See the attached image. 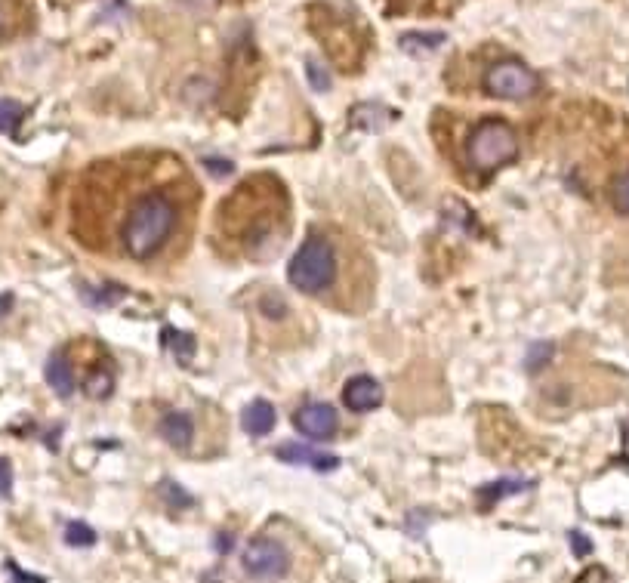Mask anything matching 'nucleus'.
Masks as SVG:
<instances>
[{"instance_id":"obj_1","label":"nucleus","mask_w":629,"mask_h":583,"mask_svg":"<svg viewBox=\"0 0 629 583\" xmlns=\"http://www.w3.org/2000/svg\"><path fill=\"white\" fill-rule=\"evenodd\" d=\"M284 192L275 179H250L238 186L219 210V226L247 257H266L284 232Z\"/></svg>"},{"instance_id":"obj_2","label":"nucleus","mask_w":629,"mask_h":583,"mask_svg":"<svg viewBox=\"0 0 629 583\" xmlns=\"http://www.w3.org/2000/svg\"><path fill=\"white\" fill-rule=\"evenodd\" d=\"M185 201L189 198L167 186V179H145L121 220V247L130 260L148 263L176 241L185 229Z\"/></svg>"},{"instance_id":"obj_3","label":"nucleus","mask_w":629,"mask_h":583,"mask_svg":"<svg viewBox=\"0 0 629 583\" xmlns=\"http://www.w3.org/2000/svg\"><path fill=\"white\" fill-rule=\"evenodd\" d=\"M340 275V257H337V244L327 235H309L303 247L293 253L287 278L290 287L300 290L306 297H324L337 287Z\"/></svg>"},{"instance_id":"obj_4","label":"nucleus","mask_w":629,"mask_h":583,"mask_svg":"<svg viewBox=\"0 0 629 583\" xmlns=\"http://www.w3.org/2000/svg\"><path fill=\"white\" fill-rule=\"evenodd\" d=\"M518 155V139L500 118L481 121L466 139V161L475 173H494Z\"/></svg>"},{"instance_id":"obj_5","label":"nucleus","mask_w":629,"mask_h":583,"mask_svg":"<svg viewBox=\"0 0 629 583\" xmlns=\"http://www.w3.org/2000/svg\"><path fill=\"white\" fill-rule=\"evenodd\" d=\"M241 565L244 571L253 577V580H263V583H275L281 577H287L290 571V556L287 550L272 540V537H253L247 546H244V553H241Z\"/></svg>"},{"instance_id":"obj_6","label":"nucleus","mask_w":629,"mask_h":583,"mask_svg":"<svg viewBox=\"0 0 629 583\" xmlns=\"http://www.w3.org/2000/svg\"><path fill=\"white\" fill-rule=\"evenodd\" d=\"M485 90L494 99H528V96L537 93V75L522 62L503 59V62L488 68Z\"/></svg>"},{"instance_id":"obj_7","label":"nucleus","mask_w":629,"mask_h":583,"mask_svg":"<svg viewBox=\"0 0 629 583\" xmlns=\"http://www.w3.org/2000/svg\"><path fill=\"white\" fill-rule=\"evenodd\" d=\"M293 423L312 442H330L333 435H337V426H340L337 411H333L330 405H321V402L300 408V411H296V417H293Z\"/></svg>"},{"instance_id":"obj_8","label":"nucleus","mask_w":629,"mask_h":583,"mask_svg":"<svg viewBox=\"0 0 629 583\" xmlns=\"http://www.w3.org/2000/svg\"><path fill=\"white\" fill-rule=\"evenodd\" d=\"M343 402L349 411L355 414H364V411H374L383 405V386L374 380V377H352L346 386H343Z\"/></svg>"},{"instance_id":"obj_9","label":"nucleus","mask_w":629,"mask_h":583,"mask_svg":"<svg viewBox=\"0 0 629 583\" xmlns=\"http://www.w3.org/2000/svg\"><path fill=\"white\" fill-rule=\"evenodd\" d=\"M278 460L284 463H306L318 472H333L340 469V457L337 454H324V451H315V448H306V445H281L278 448Z\"/></svg>"},{"instance_id":"obj_10","label":"nucleus","mask_w":629,"mask_h":583,"mask_svg":"<svg viewBox=\"0 0 629 583\" xmlns=\"http://www.w3.org/2000/svg\"><path fill=\"white\" fill-rule=\"evenodd\" d=\"M275 420H278V414L266 398H256V402H250L241 414V426L247 429V435H253V439L269 435L275 429Z\"/></svg>"},{"instance_id":"obj_11","label":"nucleus","mask_w":629,"mask_h":583,"mask_svg":"<svg viewBox=\"0 0 629 583\" xmlns=\"http://www.w3.org/2000/svg\"><path fill=\"white\" fill-rule=\"evenodd\" d=\"M161 435L167 439V445H173L176 451H189L195 442V423L189 414L182 411H170L161 423Z\"/></svg>"},{"instance_id":"obj_12","label":"nucleus","mask_w":629,"mask_h":583,"mask_svg":"<svg viewBox=\"0 0 629 583\" xmlns=\"http://www.w3.org/2000/svg\"><path fill=\"white\" fill-rule=\"evenodd\" d=\"M47 383L62 398H68L74 392V371H71V361L62 352L50 355V361H47Z\"/></svg>"},{"instance_id":"obj_13","label":"nucleus","mask_w":629,"mask_h":583,"mask_svg":"<svg viewBox=\"0 0 629 583\" xmlns=\"http://www.w3.org/2000/svg\"><path fill=\"white\" fill-rule=\"evenodd\" d=\"M531 488V482H522V479H500V482H491L478 491V503L481 506H494L497 500L509 497V494H518V491H525Z\"/></svg>"},{"instance_id":"obj_14","label":"nucleus","mask_w":629,"mask_h":583,"mask_svg":"<svg viewBox=\"0 0 629 583\" xmlns=\"http://www.w3.org/2000/svg\"><path fill=\"white\" fill-rule=\"evenodd\" d=\"M444 44V34H423V31H414V34H404L401 38V47L407 53H432Z\"/></svg>"},{"instance_id":"obj_15","label":"nucleus","mask_w":629,"mask_h":583,"mask_svg":"<svg viewBox=\"0 0 629 583\" xmlns=\"http://www.w3.org/2000/svg\"><path fill=\"white\" fill-rule=\"evenodd\" d=\"M22 118H25V105H19L16 99H0V133H16Z\"/></svg>"},{"instance_id":"obj_16","label":"nucleus","mask_w":629,"mask_h":583,"mask_svg":"<svg viewBox=\"0 0 629 583\" xmlns=\"http://www.w3.org/2000/svg\"><path fill=\"white\" fill-rule=\"evenodd\" d=\"M65 543L68 546H93L96 543V531L87 522H68L65 525Z\"/></svg>"},{"instance_id":"obj_17","label":"nucleus","mask_w":629,"mask_h":583,"mask_svg":"<svg viewBox=\"0 0 629 583\" xmlns=\"http://www.w3.org/2000/svg\"><path fill=\"white\" fill-rule=\"evenodd\" d=\"M111 389H115V374H111L108 368H99V371H93V374H90V380H87V392H90L93 398H108V395H111Z\"/></svg>"},{"instance_id":"obj_18","label":"nucleus","mask_w":629,"mask_h":583,"mask_svg":"<svg viewBox=\"0 0 629 583\" xmlns=\"http://www.w3.org/2000/svg\"><path fill=\"white\" fill-rule=\"evenodd\" d=\"M611 204H614L617 213L629 216V170L620 173V176L611 182Z\"/></svg>"},{"instance_id":"obj_19","label":"nucleus","mask_w":629,"mask_h":583,"mask_svg":"<svg viewBox=\"0 0 629 583\" xmlns=\"http://www.w3.org/2000/svg\"><path fill=\"white\" fill-rule=\"evenodd\" d=\"M164 343H167L179 358H185L189 352H195V340H192V337H185V334H176L173 327H170V331H164Z\"/></svg>"},{"instance_id":"obj_20","label":"nucleus","mask_w":629,"mask_h":583,"mask_svg":"<svg viewBox=\"0 0 629 583\" xmlns=\"http://www.w3.org/2000/svg\"><path fill=\"white\" fill-rule=\"evenodd\" d=\"M549 358H552V346L549 343H534L528 358H525V364H528V371H543Z\"/></svg>"},{"instance_id":"obj_21","label":"nucleus","mask_w":629,"mask_h":583,"mask_svg":"<svg viewBox=\"0 0 629 583\" xmlns=\"http://www.w3.org/2000/svg\"><path fill=\"white\" fill-rule=\"evenodd\" d=\"M13 494V466L7 457H0V497H10Z\"/></svg>"},{"instance_id":"obj_22","label":"nucleus","mask_w":629,"mask_h":583,"mask_svg":"<svg viewBox=\"0 0 629 583\" xmlns=\"http://www.w3.org/2000/svg\"><path fill=\"white\" fill-rule=\"evenodd\" d=\"M164 491H167L164 497H167V503H170V506H176V509H185V506H192V494H185V491H182L179 485H173V482H170V485H167Z\"/></svg>"},{"instance_id":"obj_23","label":"nucleus","mask_w":629,"mask_h":583,"mask_svg":"<svg viewBox=\"0 0 629 583\" xmlns=\"http://www.w3.org/2000/svg\"><path fill=\"white\" fill-rule=\"evenodd\" d=\"M309 81L318 93H327L330 90V78H327V71L318 65V62H309Z\"/></svg>"},{"instance_id":"obj_24","label":"nucleus","mask_w":629,"mask_h":583,"mask_svg":"<svg viewBox=\"0 0 629 583\" xmlns=\"http://www.w3.org/2000/svg\"><path fill=\"white\" fill-rule=\"evenodd\" d=\"M7 571H10V577H13V583H47L44 577H34V574H25L16 562H7L4 565Z\"/></svg>"},{"instance_id":"obj_25","label":"nucleus","mask_w":629,"mask_h":583,"mask_svg":"<svg viewBox=\"0 0 629 583\" xmlns=\"http://www.w3.org/2000/svg\"><path fill=\"white\" fill-rule=\"evenodd\" d=\"M204 167L207 170H219V176H226V173H232L235 167H232V161H222V158H204Z\"/></svg>"},{"instance_id":"obj_26","label":"nucleus","mask_w":629,"mask_h":583,"mask_svg":"<svg viewBox=\"0 0 629 583\" xmlns=\"http://www.w3.org/2000/svg\"><path fill=\"white\" fill-rule=\"evenodd\" d=\"M571 540H574V553H577V556L592 553V543H589V537H583L580 531H574V534H571Z\"/></svg>"},{"instance_id":"obj_27","label":"nucleus","mask_w":629,"mask_h":583,"mask_svg":"<svg viewBox=\"0 0 629 583\" xmlns=\"http://www.w3.org/2000/svg\"><path fill=\"white\" fill-rule=\"evenodd\" d=\"M176 4H182V7H189V10H213L219 0H176Z\"/></svg>"},{"instance_id":"obj_28","label":"nucleus","mask_w":629,"mask_h":583,"mask_svg":"<svg viewBox=\"0 0 629 583\" xmlns=\"http://www.w3.org/2000/svg\"><path fill=\"white\" fill-rule=\"evenodd\" d=\"M10 309H13V294H0V318L10 315Z\"/></svg>"},{"instance_id":"obj_29","label":"nucleus","mask_w":629,"mask_h":583,"mask_svg":"<svg viewBox=\"0 0 629 583\" xmlns=\"http://www.w3.org/2000/svg\"><path fill=\"white\" fill-rule=\"evenodd\" d=\"M4 31H7V10L0 4V38H4Z\"/></svg>"}]
</instances>
